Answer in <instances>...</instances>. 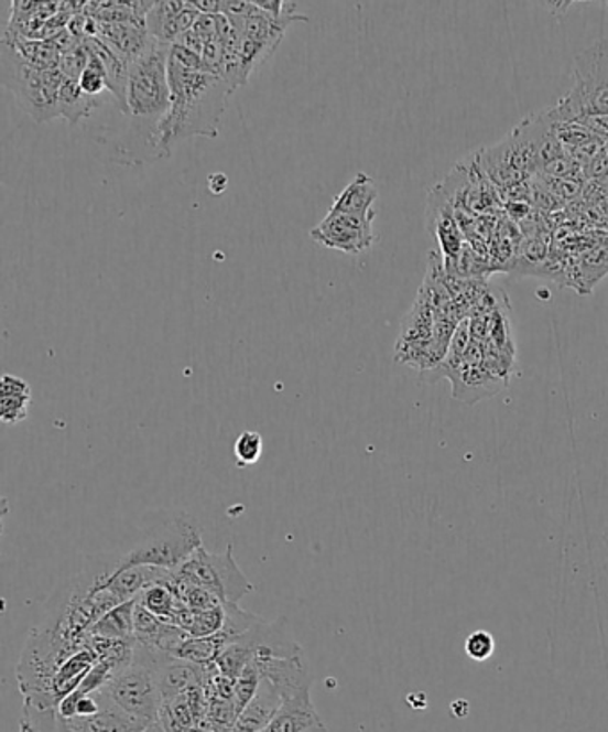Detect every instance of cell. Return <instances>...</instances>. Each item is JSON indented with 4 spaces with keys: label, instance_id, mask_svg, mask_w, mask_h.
Segmentation results:
<instances>
[{
    "label": "cell",
    "instance_id": "cell-1",
    "mask_svg": "<svg viewBox=\"0 0 608 732\" xmlns=\"http://www.w3.org/2000/svg\"><path fill=\"white\" fill-rule=\"evenodd\" d=\"M172 104L155 131L158 158L172 154L175 143L187 138H216L227 100L232 94L224 77L200 68H187L169 57Z\"/></svg>",
    "mask_w": 608,
    "mask_h": 732
},
{
    "label": "cell",
    "instance_id": "cell-2",
    "mask_svg": "<svg viewBox=\"0 0 608 732\" xmlns=\"http://www.w3.org/2000/svg\"><path fill=\"white\" fill-rule=\"evenodd\" d=\"M202 547V527L183 509H158L143 515L140 536L129 552L122 555L120 569L154 567L181 569Z\"/></svg>",
    "mask_w": 608,
    "mask_h": 732
},
{
    "label": "cell",
    "instance_id": "cell-3",
    "mask_svg": "<svg viewBox=\"0 0 608 732\" xmlns=\"http://www.w3.org/2000/svg\"><path fill=\"white\" fill-rule=\"evenodd\" d=\"M172 45L150 39L145 51L129 65L127 83V109L129 117L143 122L150 137V147L154 149L155 131L161 120L166 117L172 104L169 80V57ZM158 158V155H155Z\"/></svg>",
    "mask_w": 608,
    "mask_h": 732
},
{
    "label": "cell",
    "instance_id": "cell-4",
    "mask_svg": "<svg viewBox=\"0 0 608 732\" xmlns=\"http://www.w3.org/2000/svg\"><path fill=\"white\" fill-rule=\"evenodd\" d=\"M2 85L10 89L20 108L37 123L51 122L59 115V89L63 76L59 68H42L25 62L19 52L2 42L0 47Z\"/></svg>",
    "mask_w": 608,
    "mask_h": 732
},
{
    "label": "cell",
    "instance_id": "cell-5",
    "mask_svg": "<svg viewBox=\"0 0 608 732\" xmlns=\"http://www.w3.org/2000/svg\"><path fill=\"white\" fill-rule=\"evenodd\" d=\"M552 111L561 122L578 123L608 115V40L575 57L573 86Z\"/></svg>",
    "mask_w": 608,
    "mask_h": 732
},
{
    "label": "cell",
    "instance_id": "cell-6",
    "mask_svg": "<svg viewBox=\"0 0 608 732\" xmlns=\"http://www.w3.org/2000/svg\"><path fill=\"white\" fill-rule=\"evenodd\" d=\"M175 575L206 588L220 599L221 604H239L243 596L253 592L252 582L236 563L232 543L227 545L224 555H211L200 547L181 569L175 570Z\"/></svg>",
    "mask_w": 608,
    "mask_h": 732
},
{
    "label": "cell",
    "instance_id": "cell-7",
    "mask_svg": "<svg viewBox=\"0 0 608 732\" xmlns=\"http://www.w3.org/2000/svg\"><path fill=\"white\" fill-rule=\"evenodd\" d=\"M100 691L112 706L132 719L145 723L160 720L163 695L154 668L145 663H132L131 667L112 677Z\"/></svg>",
    "mask_w": 608,
    "mask_h": 732
},
{
    "label": "cell",
    "instance_id": "cell-8",
    "mask_svg": "<svg viewBox=\"0 0 608 732\" xmlns=\"http://www.w3.org/2000/svg\"><path fill=\"white\" fill-rule=\"evenodd\" d=\"M252 2V0H250ZM305 14H290L284 19H276L267 11L259 10L253 4L245 19L243 49H241V68L245 79L249 80L252 72L270 60L281 45L287 28L293 22H307Z\"/></svg>",
    "mask_w": 608,
    "mask_h": 732
},
{
    "label": "cell",
    "instance_id": "cell-9",
    "mask_svg": "<svg viewBox=\"0 0 608 732\" xmlns=\"http://www.w3.org/2000/svg\"><path fill=\"white\" fill-rule=\"evenodd\" d=\"M373 220L374 218L368 216L328 212L318 226L311 229L310 235L314 241L327 249L357 256L373 245Z\"/></svg>",
    "mask_w": 608,
    "mask_h": 732
},
{
    "label": "cell",
    "instance_id": "cell-10",
    "mask_svg": "<svg viewBox=\"0 0 608 732\" xmlns=\"http://www.w3.org/2000/svg\"><path fill=\"white\" fill-rule=\"evenodd\" d=\"M448 379L454 385V399L466 405L495 397L509 386V380L497 376L484 365V348L477 347L473 340L463 365Z\"/></svg>",
    "mask_w": 608,
    "mask_h": 732
},
{
    "label": "cell",
    "instance_id": "cell-11",
    "mask_svg": "<svg viewBox=\"0 0 608 732\" xmlns=\"http://www.w3.org/2000/svg\"><path fill=\"white\" fill-rule=\"evenodd\" d=\"M200 11L187 0H161L146 14V33L155 42L174 45L186 31L195 25Z\"/></svg>",
    "mask_w": 608,
    "mask_h": 732
},
{
    "label": "cell",
    "instance_id": "cell-12",
    "mask_svg": "<svg viewBox=\"0 0 608 732\" xmlns=\"http://www.w3.org/2000/svg\"><path fill=\"white\" fill-rule=\"evenodd\" d=\"M186 638L187 634L181 627L158 618V616L149 613L145 607L137 604L134 639H137L140 647L149 648L152 653L169 654L170 656L172 650Z\"/></svg>",
    "mask_w": 608,
    "mask_h": 732
},
{
    "label": "cell",
    "instance_id": "cell-13",
    "mask_svg": "<svg viewBox=\"0 0 608 732\" xmlns=\"http://www.w3.org/2000/svg\"><path fill=\"white\" fill-rule=\"evenodd\" d=\"M284 700L272 682L261 677L258 691L236 720L235 732H262L275 720Z\"/></svg>",
    "mask_w": 608,
    "mask_h": 732
},
{
    "label": "cell",
    "instance_id": "cell-14",
    "mask_svg": "<svg viewBox=\"0 0 608 732\" xmlns=\"http://www.w3.org/2000/svg\"><path fill=\"white\" fill-rule=\"evenodd\" d=\"M155 677L163 700L174 699L184 691L206 686V668L172 656L155 668Z\"/></svg>",
    "mask_w": 608,
    "mask_h": 732
},
{
    "label": "cell",
    "instance_id": "cell-15",
    "mask_svg": "<svg viewBox=\"0 0 608 732\" xmlns=\"http://www.w3.org/2000/svg\"><path fill=\"white\" fill-rule=\"evenodd\" d=\"M262 732H328L314 708L311 695L287 700L268 729Z\"/></svg>",
    "mask_w": 608,
    "mask_h": 732
},
{
    "label": "cell",
    "instance_id": "cell-16",
    "mask_svg": "<svg viewBox=\"0 0 608 732\" xmlns=\"http://www.w3.org/2000/svg\"><path fill=\"white\" fill-rule=\"evenodd\" d=\"M97 693H99L100 704H102L100 713L85 717V719L66 720L75 732H145L149 723L132 719L120 711L117 706H112L104 697L102 691H97Z\"/></svg>",
    "mask_w": 608,
    "mask_h": 732
},
{
    "label": "cell",
    "instance_id": "cell-17",
    "mask_svg": "<svg viewBox=\"0 0 608 732\" xmlns=\"http://www.w3.org/2000/svg\"><path fill=\"white\" fill-rule=\"evenodd\" d=\"M379 197V190L373 179L365 172H359L347 189L343 190L328 212L345 213V215L368 216L374 218L373 204Z\"/></svg>",
    "mask_w": 608,
    "mask_h": 732
},
{
    "label": "cell",
    "instance_id": "cell-18",
    "mask_svg": "<svg viewBox=\"0 0 608 732\" xmlns=\"http://www.w3.org/2000/svg\"><path fill=\"white\" fill-rule=\"evenodd\" d=\"M86 43H88V47L91 49L95 56L99 57L100 62H102L104 71H106V76H108V89L115 95L118 108H120L122 114L129 115V109H127L129 63L117 51H112L108 43L97 39V36L86 39Z\"/></svg>",
    "mask_w": 608,
    "mask_h": 732
},
{
    "label": "cell",
    "instance_id": "cell-19",
    "mask_svg": "<svg viewBox=\"0 0 608 732\" xmlns=\"http://www.w3.org/2000/svg\"><path fill=\"white\" fill-rule=\"evenodd\" d=\"M31 408V386L28 380L6 374L0 380V420L8 426L24 422Z\"/></svg>",
    "mask_w": 608,
    "mask_h": 732
},
{
    "label": "cell",
    "instance_id": "cell-20",
    "mask_svg": "<svg viewBox=\"0 0 608 732\" xmlns=\"http://www.w3.org/2000/svg\"><path fill=\"white\" fill-rule=\"evenodd\" d=\"M138 601L123 602L112 607L89 631V636L106 639H134V613Z\"/></svg>",
    "mask_w": 608,
    "mask_h": 732
},
{
    "label": "cell",
    "instance_id": "cell-21",
    "mask_svg": "<svg viewBox=\"0 0 608 732\" xmlns=\"http://www.w3.org/2000/svg\"><path fill=\"white\" fill-rule=\"evenodd\" d=\"M99 97H91L83 92L79 80L65 77L62 89H59V115L65 118L66 122L75 126L83 118L91 117L95 109L99 108Z\"/></svg>",
    "mask_w": 608,
    "mask_h": 732
},
{
    "label": "cell",
    "instance_id": "cell-22",
    "mask_svg": "<svg viewBox=\"0 0 608 732\" xmlns=\"http://www.w3.org/2000/svg\"><path fill=\"white\" fill-rule=\"evenodd\" d=\"M2 42L19 52L25 62L42 66V68H59L62 52L51 40H29L24 36H17V34L4 33Z\"/></svg>",
    "mask_w": 608,
    "mask_h": 732
},
{
    "label": "cell",
    "instance_id": "cell-23",
    "mask_svg": "<svg viewBox=\"0 0 608 732\" xmlns=\"http://www.w3.org/2000/svg\"><path fill=\"white\" fill-rule=\"evenodd\" d=\"M227 645H229V642L221 636V633L207 636V638H189L187 636L184 642H181L172 650L170 656L175 657V659H183V661L195 663L200 667H209V665L216 663Z\"/></svg>",
    "mask_w": 608,
    "mask_h": 732
},
{
    "label": "cell",
    "instance_id": "cell-24",
    "mask_svg": "<svg viewBox=\"0 0 608 732\" xmlns=\"http://www.w3.org/2000/svg\"><path fill=\"white\" fill-rule=\"evenodd\" d=\"M225 610L224 606L216 607V610L200 611V613H192V611H184L181 618H178L177 627L184 631L189 638H207V636H215L224 629Z\"/></svg>",
    "mask_w": 608,
    "mask_h": 732
},
{
    "label": "cell",
    "instance_id": "cell-25",
    "mask_svg": "<svg viewBox=\"0 0 608 732\" xmlns=\"http://www.w3.org/2000/svg\"><path fill=\"white\" fill-rule=\"evenodd\" d=\"M20 732H75L70 723L59 717L57 708H37V706L25 704L22 720H20Z\"/></svg>",
    "mask_w": 608,
    "mask_h": 732
},
{
    "label": "cell",
    "instance_id": "cell-26",
    "mask_svg": "<svg viewBox=\"0 0 608 732\" xmlns=\"http://www.w3.org/2000/svg\"><path fill=\"white\" fill-rule=\"evenodd\" d=\"M225 622L224 629L220 631L227 642H235L241 638L243 634L249 633L253 625L258 624L259 616L249 613V611L241 610L239 604H224Z\"/></svg>",
    "mask_w": 608,
    "mask_h": 732
},
{
    "label": "cell",
    "instance_id": "cell-27",
    "mask_svg": "<svg viewBox=\"0 0 608 732\" xmlns=\"http://www.w3.org/2000/svg\"><path fill=\"white\" fill-rule=\"evenodd\" d=\"M264 442L258 431H243L235 443L238 466H252L261 460Z\"/></svg>",
    "mask_w": 608,
    "mask_h": 732
},
{
    "label": "cell",
    "instance_id": "cell-28",
    "mask_svg": "<svg viewBox=\"0 0 608 732\" xmlns=\"http://www.w3.org/2000/svg\"><path fill=\"white\" fill-rule=\"evenodd\" d=\"M89 57H91V51H89L86 40H83V42L74 45L70 51H66L65 54H62L59 71H62V74L66 79L79 80V77L83 76V72L86 71V66H88Z\"/></svg>",
    "mask_w": 608,
    "mask_h": 732
},
{
    "label": "cell",
    "instance_id": "cell-29",
    "mask_svg": "<svg viewBox=\"0 0 608 732\" xmlns=\"http://www.w3.org/2000/svg\"><path fill=\"white\" fill-rule=\"evenodd\" d=\"M79 86L85 94L91 95V97H99V94H102L104 89H108V76H106V71H104L102 62H100L99 57L95 56L94 52H91L86 71L79 77Z\"/></svg>",
    "mask_w": 608,
    "mask_h": 732
},
{
    "label": "cell",
    "instance_id": "cell-30",
    "mask_svg": "<svg viewBox=\"0 0 608 732\" xmlns=\"http://www.w3.org/2000/svg\"><path fill=\"white\" fill-rule=\"evenodd\" d=\"M464 650L473 661H486L495 654V638L487 631H475L466 638Z\"/></svg>",
    "mask_w": 608,
    "mask_h": 732
},
{
    "label": "cell",
    "instance_id": "cell-31",
    "mask_svg": "<svg viewBox=\"0 0 608 732\" xmlns=\"http://www.w3.org/2000/svg\"><path fill=\"white\" fill-rule=\"evenodd\" d=\"M227 184H229V181H227L224 174H213L209 177V190H211V193H216V195L224 193Z\"/></svg>",
    "mask_w": 608,
    "mask_h": 732
},
{
    "label": "cell",
    "instance_id": "cell-32",
    "mask_svg": "<svg viewBox=\"0 0 608 732\" xmlns=\"http://www.w3.org/2000/svg\"><path fill=\"white\" fill-rule=\"evenodd\" d=\"M145 732H169L166 729H164L163 723H161V720H155V722L149 723L146 725Z\"/></svg>",
    "mask_w": 608,
    "mask_h": 732
},
{
    "label": "cell",
    "instance_id": "cell-33",
    "mask_svg": "<svg viewBox=\"0 0 608 732\" xmlns=\"http://www.w3.org/2000/svg\"><path fill=\"white\" fill-rule=\"evenodd\" d=\"M605 545H607L608 549V524L607 527H605ZM605 573H607V579H608V558H607V563H605Z\"/></svg>",
    "mask_w": 608,
    "mask_h": 732
}]
</instances>
